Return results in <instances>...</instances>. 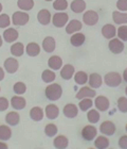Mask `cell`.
Masks as SVG:
<instances>
[{
	"instance_id": "cell-23",
	"label": "cell",
	"mask_w": 127,
	"mask_h": 149,
	"mask_svg": "<svg viewBox=\"0 0 127 149\" xmlns=\"http://www.w3.org/2000/svg\"><path fill=\"white\" fill-rule=\"evenodd\" d=\"M72 12L74 13H82L86 10V2L84 0H73L70 4Z\"/></svg>"
},
{
	"instance_id": "cell-53",
	"label": "cell",
	"mask_w": 127,
	"mask_h": 149,
	"mask_svg": "<svg viewBox=\"0 0 127 149\" xmlns=\"http://www.w3.org/2000/svg\"><path fill=\"white\" fill-rule=\"evenodd\" d=\"M125 130H126V132H127V125H126V127H125Z\"/></svg>"
},
{
	"instance_id": "cell-9",
	"label": "cell",
	"mask_w": 127,
	"mask_h": 149,
	"mask_svg": "<svg viewBox=\"0 0 127 149\" xmlns=\"http://www.w3.org/2000/svg\"><path fill=\"white\" fill-rule=\"evenodd\" d=\"M94 104H95L96 109L101 112H105L109 109L110 102L107 97L105 96H97L94 100Z\"/></svg>"
},
{
	"instance_id": "cell-46",
	"label": "cell",
	"mask_w": 127,
	"mask_h": 149,
	"mask_svg": "<svg viewBox=\"0 0 127 149\" xmlns=\"http://www.w3.org/2000/svg\"><path fill=\"white\" fill-rule=\"evenodd\" d=\"M119 146L121 148H127V135H123L119 140Z\"/></svg>"
},
{
	"instance_id": "cell-50",
	"label": "cell",
	"mask_w": 127,
	"mask_h": 149,
	"mask_svg": "<svg viewBox=\"0 0 127 149\" xmlns=\"http://www.w3.org/2000/svg\"><path fill=\"white\" fill-rule=\"evenodd\" d=\"M2 43H3V40H2V37L0 36V47L2 46Z\"/></svg>"
},
{
	"instance_id": "cell-11",
	"label": "cell",
	"mask_w": 127,
	"mask_h": 149,
	"mask_svg": "<svg viewBox=\"0 0 127 149\" xmlns=\"http://www.w3.org/2000/svg\"><path fill=\"white\" fill-rule=\"evenodd\" d=\"M95 95H96V93L94 90L90 88L89 86H84L78 91L75 98H78V100H81V99H84V98H92V97H95Z\"/></svg>"
},
{
	"instance_id": "cell-2",
	"label": "cell",
	"mask_w": 127,
	"mask_h": 149,
	"mask_svg": "<svg viewBox=\"0 0 127 149\" xmlns=\"http://www.w3.org/2000/svg\"><path fill=\"white\" fill-rule=\"evenodd\" d=\"M104 82H105L106 85H108L110 87H118L122 82V77L121 74H118V72H108L104 77Z\"/></svg>"
},
{
	"instance_id": "cell-52",
	"label": "cell",
	"mask_w": 127,
	"mask_h": 149,
	"mask_svg": "<svg viewBox=\"0 0 127 149\" xmlns=\"http://www.w3.org/2000/svg\"><path fill=\"white\" fill-rule=\"evenodd\" d=\"M125 94L127 95V86H126V88H125Z\"/></svg>"
},
{
	"instance_id": "cell-44",
	"label": "cell",
	"mask_w": 127,
	"mask_h": 149,
	"mask_svg": "<svg viewBox=\"0 0 127 149\" xmlns=\"http://www.w3.org/2000/svg\"><path fill=\"white\" fill-rule=\"evenodd\" d=\"M9 108V100L5 97H0V112L5 111Z\"/></svg>"
},
{
	"instance_id": "cell-38",
	"label": "cell",
	"mask_w": 127,
	"mask_h": 149,
	"mask_svg": "<svg viewBox=\"0 0 127 149\" xmlns=\"http://www.w3.org/2000/svg\"><path fill=\"white\" fill-rule=\"evenodd\" d=\"M53 8L56 11H65L68 8V2L67 0H55L53 2Z\"/></svg>"
},
{
	"instance_id": "cell-21",
	"label": "cell",
	"mask_w": 127,
	"mask_h": 149,
	"mask_svg": "<svg viewBox=\"0 0 127 149\" xmlns=\"http://www.w3.org/2000/svg\"><path fill=\"white\" fill-rule=\"evenodd\" d=\"M48 65L51 69L53 70H58L62 68V58H59L57 56H52L48 60Z\"/></svg>"
},
{
	"instance_id": "cell-14",
	"label": "cell",
	"mask_w": 127,
	"mask_h": 149,
	"mask_svg": "<svg viewBox=\"0 0 127 149\" xmlns=\"http://www.w3.org/2000/svg\"><path fill=\"white\" fill-rule=\"evenodd\" d=\"M2 36H3V40H5L6 43H13V42H15L18 38L19 34L16 29L9 28L6 29V30H4Z\"/></svg>"
},
{
	"instance_id": "cell-3",
	"label": "cell",
	"mask_w": 127,
	"mask_h": 149,
	"mask_svg": "<svg viewBox=\"0 0 127 149\" xmlns=\"http://www.w3.org/2000/svg\"><path fill=\"white\" fill-rule=\"evenodd\" d=\"M30 20V16L25 12H15L12 16V22L15 26H25Z\"/></svg>"
},
{
	"instance_id": "cell-4",
	"label": "cell",
	"mask_w": 127,
	"mask_h": 149,
	"mask_svg": "<svg viewBox=\"0 0 127 149\" xmlns=\"http://www.w3.org/2000/svg\"><path fill=\"white\" fill-rule=\"evenodd\" d=\"M68 20H69L68 14H67V13H64V12L55 13L52 17L53 25L55 26L56 28H62V27L68 22Z\"/></svg>"
},
{
	"instance_id": "cell-41",
	"label": "cell",
	"mask_w": 127,
	"mask_h": 149,
	"mask_svg": "<svg viewBox=\"0 0 127 149\" xmlns=\"http://www.w3.org/2000/svg\"><path fill=\"white\" fill-rule=\"evenodd\" d=\"M11 18L8 14H0V28H8L11 25Z\"/></svg>"
},
{
	"instance_id": "cell-51",
	"label": "cell",
	"mask_w": 127,
	"mask_h": 149,
	"mask_svg": "<svg viewBox=\"0 0 127 149\" xmlns=\"http://www.w3.org/2000/svg\"><path fill=\"white\" fill-rule=\"evenodd\" d=\"M2 12V4H1V3H0V13Z\"/></svg>"
},
{
	"instance_id": "cell-16",
	"label": "cell",
	"mask_w": 127,
	"mask_h": 149,
	"mask_svg": "<svg viewBox=\"0 0 127 149\" xmlns=\"http://www.w3.org/2000/svg\"><path fill=\"white\" fill-rule=\"evenodd\" d=\"M83 25H82V22L78 19H72L71 22H69L67 27H66V33H68V34H73L75 32H78L80 30L82 29Z\"/></svg>"
},
{
	"instance_id": "cell-18",
	"label": "cell",
	"mask_w": 127,
	"mask_h": 149,
	"mask_svg": "<svg viewBox=\"0 0 127 149\" xmlns=\"http://www.w3.org/2000/svg\"><path fill=\"white\" fill-rule=\"evenodd\" d=\"M85 40H86V37H85V35L83 33H81V32H75L70 37V43L72 44V46L81 47L85 43Z\"/></svg>"
},
{
	"instance_id": "cell-19",
	"label": "cell",
	"mask_w": 127,
	"mask_h": 149,
	"mask_svg": "<svg viewBox=\"0 0 127 149\" xmlns=\"http://www.w3.org/2000/svg\"><path fill=\"white\" fill-rule=\"evenodd\" d=\"M45 112H46L47 118H49V119H55V118L58 117L59 109L58 107L55 106V104H48L46 107Z\"/></svg>"
},
{
	"instance_id": "cell-47",
	"label": "cell",
	"mask_w": 127,
	"mask_h": 149,
	"mask_svg": "<svg viewBox=\"0 0 127 149\" xmlns=\"http://www.w3.org/2000/svg\"><path fill=\"white\" fill-rule=\"evenodd\" d=\"M4 79V70L2 69V67H0V81Z\"/></svg>"
},
{
	"instance_id": "cell-54",
	"label": "cell",
	"mask_w": 127,
	"mask_h": 149,
	"mask_svg": "<svg viewBox=\"0 0 127 149\" xmlns=\"http://www.w3.org/2000/svg\"><path fill=\"white\" fill-rule=\"evenodd\" d=\"M45 1H52V0H45Z\"/></svg>"
},
{
	"instance_id": "cell-17",
	"label": "cell",
	"mask_w": 127,
	"mask_h": 149,
	"mask_svg": "<svg viewBox=\"0 0 127 149\" xmlns=\"http://www.w3.org/2000/svg\"><path fill=\"white\" fill-rule=\"evenodd\" d=\"M56 43L55 40L52 36H47L45 40H43V49L48 53H51L55 50Z\"/></svg>"
},
{
	"instance_id": "cell-32",
	"label": "cell",
	"mask_w": 127,
	"mask_h": 149,
	"mask_svg": "<svg viewBox=\"0 0 127 149\" xmlns=\"http://www.w3.org/2000/svg\"><path fill=\"white\" fill-rule=\"evenodd\" d=\"M12 136V131L10 129V127L2 125L0 126V141H8Z\"/></svg>"
},
{
	"instance_id": "cell-22",
	"label": "cell",
	"mask_w": 127,
	"mask_h": 149,
	"mask_svg": "<svg viewBox=\"0 0 127 149\" xmlns=\"http://www.w3.org/2000/svg\"><path fill=\"white\" fill-rule=\"evenodd\" d=\"M25 104H27V101H25V99L23 97L14 96V97H12V99H11V106L16 110L25 109Z\"/></svg>"
},
{
	"instance_id": "cell-34",
	"label": "cell",
	"mask_w": 127,
	"mask_h": 149,
	"mask_svg": "<svg viewBox=\"0 0 127 149\" xmlns=\"http://www.w3.org/2000/svg\"><path fill=\"white\" fill-rule=\"evenodd\" d=\"M94 146L96 148H107L109 146V140L106 136H97L94 141Z\"/></svg>"
},
{
	"instance_id": "cell-24",
	"label": "cell",
	"mask_w": 127,
	"mask_h": 149,
	"mask_svg": "<svg viewBox=\"0 0 127 149\" xmlns=\"http://www.w3.org/2000/svg\"><path fill=\"white\" fill-rule=\"evenodd\" d=\"M73 74H74V67L70 65V64L65 65L62 68V70H60V77L64 80H70Z\"/></svg>"
},
{
	"instance_id": "cell-7",
	"label": "cell",
	"mask_w": 127,
	"mask_h": 149,
	"mask_svg": "<svg viewBox=\"0 0 127 149\" xmlns=\"http://www.w3.org/2000/svg\"><path fill=\"white\" fill-rule=\"evenodd\" d=\"M96 128L94 126H91V125H88V126H85L82 130V136L83 139L86 141H92L95 139L96 136Z\"/></svg>"
},
{
	"instance_id": "cell-10",
	"label": "cell",
	"mask_w": 127,
	"mask_h": 149,
	"mask_svg": "<svg viewBox=\"0 0 127 149\" xmlns=\"http://www.w3.org/2000/svg\"><path fill=\"white\" fill-rule=\"evenodd\" d=\"M3 65H4V69H5L9 74H15L19 67L18 61L16 59H14V58H8V59L4 61Z\"/></svg>"
},
{
	"instance_id": "cell-29",
	"label": "cell",
	"mask_w": 127,
	"mask_h": 149,
	"mask_svg": "<svg viewBox=\"0 0 127 149\" xmlns=\"http://www.w3.org/2000/svg\"><path fill=\"white\" fill-rule=\"evenodd\" d=\"M43 111L39 107H34L30 111V117L35 121H39L43 118Z\"/></svg>"
},
{
	"instance_id": "cell-13",
	"label": "cell",
	"mask_w": 127,
	"mask_h": 149,
	"mask_svg": "<svg viewBox=\"0 0 127 149\" xmlns=\"http://www.w3.org/2000/svg\"><path fill=\"white\" fill-rule=\"evenodd\" d=\"M64 115L68 118H74L78 116V107L75 106L74 103H68L64 107Z\"/></svg>"
},
{
	"instance_id": "cell-1",
	"label": "cell",
	"mask_w": 127,
	"mask_h": 149,
	"mask_svg": "<svg viewBox=\"0 0 127 149\" xmlns=\"http://www.w3.org/2000/svg\"><path fill=\"white\" fill-rule=\"evenodd\" d=\"M45 94H46V97L49 100L55 101V100H58L62 97V88L59 84L52 83L50 84L49 86H47L46 91H45Z\"/></svg>"
},
{
	"instance_id": "cell-25",
	"label": "cell",
	"mask_w": 127,
	"mask_h": 149,
	"mask_svg": "<svg viewBox=\"0 0 127 149\" xmlns=\"http://www.w3.org/2000/svg\"><path fill=\"white\" fill-rule=\"evenodd\" d=\"M25 51L29 56H36L41 52V46L37 43H29L27 45Z\"/></svg>"
},
{
	"instance_id": "cell-49",
	"label": "cell",
	"mask_w": 127,
	"mask_h": 149,
	"mask_svg": "<svg viewBox=\"0 0 127 149\" xmlns=\"http://www.w3.org/2000/svg\"><path fill=\"white\" fill-rule=\"evenodd\" d=\"M0 148H8V145H6L5 143H4V141L3 142H0Z\"/></svg>"
},
{
	"instance_id": "cell-31",
	"label": "cell",
	"mask_w": 127,
	"mask_h": 149,
	"mask_svg": "<svg viewBox=\"0 0 127 149\" xmlns=\"http://www.w3.org/2000/svg\"><path fill=\"white\" fill-rule=\"evenodd\" d=\"M17 6L22 11H30L34 6V1L33 0H18Z\"/></svg>"
},
{
	"instance_id": "cell-20",
	"label": "cell",
	"mask_w": 127,
	"mask_h": 149,
	"mask_svg": "<svg viewBox=\"0 0 127 149\" xmlns=\"http://www.w3.org/2000/svg\"><path fill=\"white\" fill-rule=\"evenodd\" d=\"M88 81H89V85L93 88H97L102 85L103 83V79L101 77V74H96V72H93L88 77Z\"/></svg>"
},
{
	"instance_id": "cell-43",
	"label": "cell",
	"mask_w": 127,
	"mask_h": 149,
	"mask_svg": "<svg viewBox=\"0 0 127 149\" xmlns=\"http://www.w3.org/2000/svg\"><path fill=\"white\" fill-rule=\"evenodd\" d=\"M118 108L122 113H127V98L120 97L118 99Z\"/></svg>"
},
{
	"instance_id": "cell-5",
	"label": "cell",
	"mask_w": 127,
	"mask_h": 149,
	"mask_svg": "<svg viewBox=\"0 0 127 149\" xmlns=\"http://www.w3.org/2000/svg\"><path fill=\"white\" fill-rule=\"evenodd\" d=\"M83 22L87 26H94L99 22V15H97V13L95 11L89 10V11H87V12L84 13V15H83Z\"/></svg>"
},
{
	"instance_id": "cell-45",
	"label": "cell",
	"mask_w": 127,
	"mask_h": 149,
	"mask_svg": "<svg viewBox=\"0 0 127 149\" xmlns=\"http://www.w3.org/2000/svg\"><path fill=\"white\" fill-rule=\"evenodd\" d=\"M117 8L122 12L127 11V0H118L117 1Z\"/></svg>"
},
{
	"instance_id": "cell-15",
	"label": "cell",
	"mask_w": 127,
	"mask_h": 149,
	"mask_svg": "<svg viewBox=\"0 0 127 149\" xmlns=\"http://www.w3.org/2000/svg\"><path fill=\"white\" fill-rule=\"evenodd\" d=\"M102 34L105 38L111 40V38H113V37L115 36V34H117V28H115L113 25H111V24H107V25L103 26Z\"/></svg>"
},
{
	"instance_id": "cell-42",
	"label": "cell",
	"mask_w": 127,
	"mask_h": 149,
	"mask_svg": "<svg viewBox=\"0 0 127 149\" xmlns=\"http://www.w3.org/2000/svg\"><path fill=\"white\" fill-rule=\"evenodd\" d=\"M118 37L123 42H127V26L121 25V27L118 28Z\"/></svg>"
},
{
	"instance_id": "cell-36",
	"label": "cell",
	"mask_w": 127,
	"mask_h": 149,
	"mask_svg": "<svg viewBox=\"0 0 127 149\" xmlns=\"http://www.w3.org/2000/svg\"><path fill=\"white\" fill-rule=\"evenodd\" d=\"M93 106V101L91 100V98H84V99H81L80 103H78V107L81 111H88V110Z\"/></svg>"
},
{
	"instance_id": "cell-28",
	"label": "cell",
	"mask_w": 127,
	"mask_h": 149,
	"mask_svg": "<svg viewBox=\"0 0 127 149\" xmlns=\"http://www.w3.org/2000/svg\"><path fill=\"white\" fill-rule=\"evenodd\" d=\"M53 145L55 148H67L69 145L68 139L65 135H58L53 141Z\"/></svg>"
},
{
	"instance_id": "cell-26",
	"label": "cell",
	"mask_w": 127,
	"mask_h": 149,
	"mask_svg": "<svg viewBox=\"0 0 127 149\" xmlns=\"http://www.w3.org/2000/svg\"><path fill=\"white\" fill-rule=\"evenodd\" d=\"M112 19L118 25H124L127 24V13H122L119 11L112 12Z\"/></svg>"
},
{
	"instance_id": "cell-39",
	"label": "cell",
	"mask_w": 127,
	"mask_h": 149,
	"mask_svg": "<svg viewBox=\"0 0 127 149\" xmlns=\"http://www.w3.org/2000/svg\"><path fill=\"white\" fill-rule=\"evenodd\" d=\"M13 90H14L15 94H17V95H22V94H25V91H27V85H25L23 82H16V83L14 84Z\"/></svg>"
},
{
	"instance_id": "cell-35",
	"label": "cell",
	"mask_w": 127,
	"mask_h": 149,
	"mask_svg": "<svg viewBox=\"0 0 127 149\" xmlns=\"http://www.w3.org/2000/svg\"><path fill=\"white\" fill-rule=\"evenodd\" d=\"M74 80H75V83L76 84H81V85H83V84L88 82V74H87L85 72H78L74 74Z\"/></svg>"
},
{
	"instance_id": "cell-27",
	"label": "cell",
	"mask_w": 127,
	"mask_h": 149,
	"mask_svg": "<svg viewBox=\"0 0 127 149\" xmlns=\"http://www.w3.org/2000/svg\"><path fill=\"white\" fill-rule=\"evenodd\" d=\"M19 120H20V116H19V114L17 112H14V111L9 112L5 116V121L10 126H17Z\"/></svg>"
},
{
	"instance_id": "cell-12",
	"label": "cell",
	"mask_w": 127,
	"mask_h": 149,
	"mask_svg": "<svg viewBox=\"0 0 127 149\" xmlns=\"http://www.w3.org/2000/svg\"><path fill=\"white\" fill-rule=\"evenodd\" d=\"M37 20L43 26L49 25L50 22H51V13H50L49 10L47 9L41 10L37 14Z\"/></svg>"
},
{
	"instance_id": "cell-37",
	"label": "cell",
	"mask_w": 127,
	"mask_h": 149,
	"mask_svg": "<svg viewBox=\"0 0 127 149\" xmlns=\"http://www.w3.org/2000/svg\"><path fill=\"white\" fill-rule=\"evenodd\" d=\"M100 113L97 110H90L88 113H87V118H88V120L90 123H92V124H95L97 121L100 120Z\"/></svg>"
},
{
	"instance_id": "cell-8",
	"label": "cell",
	"mask_w": 127,
	"mask_h": 149,
	"mask_svg": "<svg viewBox=\"0 0 127 149\" xmlns=\"http://www.w3.org/2000/svg\"><path fill=\"white\" fill-rule=\"evenodd\" d=\"M100 131L105 135H113L115 133V125L110 120H105L100 126Z\"/></svg>"
},
{
	"instance_id": "cell-40",
	"label": "cell",
	"mask_w": 127,
	"mask_h": 149,
	"mask_svg": "<svg viewBox=\"0 0 127 149\" xmlns=\"http://www.w3.org/2000/svg\"><path fill=\"white\" fill-rule=\"evenodd\" d=\"M45 133L47 136L52 137L57 133V127L54 124H49L45 127Z\"/></svg>"
},
{
	"instance_id": "cell-6",
	"label": "cell",
	"mask_w": 127,
	"mask_h": 149,
	"mask_svg": "<svg viewBox=\"0 0 127 149\" xmlns=\"http://www.w3.org/2000/svg\"><path fill=\"white\" fill-rule=\"evenodd\" d=\"M109 50L115 54H119L124 50V44L123 40H121L120 38H111L110 42L108 44Z\"/></svg>"
},
{
	"instance_id": "cell-48",
	"label": "cell",
	"mask_w": 127,
	"mask_h": 149,
	"mask_svg": "<svg viewBox=\"0 0 127 149\" xmlns=\"http://www.w3.org/2000/svg\"><path fill=\"white\" fill-rule=\"evenodd\" d=\"M123 80L125 81V82H127V68L124 70V72H123Z\"/></svg>"
},
{
	"instance_id": "cell-30",
	"label": "cell",
	"mask_w": 127,
	"mask_h": 149,
	"mask_svg": "<svg viewBox=\"0 0 127 149\" xmlns=\"http://www.w3.org/2000/svg\"><path fill=\"white\" fill-rule=\"evenodd\" d=\"M25 52V46L22 43H15L11 46V53L15 56H21Z\"/></svg>"
},
{
	"instance_id": "cell-33",
	"label": "cell",
	"mask_w": 127,
	"mask_h": 149,
	"mask_svg": "<svg viewBox=\"0 0 127 149\" xmlns=\"http://www.w3.org/2000/svg\"><path fill=\"white\" fill-rule=\"evenodd\" d=\"M56 78V74L52 70H50V69H46V70H43V74H41V79H43V82H46V83H51L53 81L55 80Z\"/></svg>"
}]
</instances>
